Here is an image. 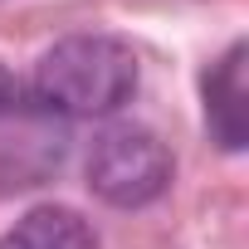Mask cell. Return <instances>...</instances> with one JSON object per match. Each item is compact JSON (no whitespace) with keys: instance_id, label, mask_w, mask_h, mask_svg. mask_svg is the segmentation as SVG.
<instances>
[{"instance_id":"obj_1","label":"cell","mask_w":249,"mask_h":249,"mask_svg":"<svg viewBox=\"0 0 249 249\" xmlns=\"http://www.w3.org/2000/svg\"><path fill=\"white\" fill-rule=\"evenodd\" d=\"M142 83L137 54L117 35H69L35 64V103L59 117H112Z\"/></svg>"},{"instance_id":"obj_2","label":"cell","mask_w":249,"mask_h":249,"mask_svg":"<svg viewBox=\"0 0 249 249\" xmlns=\"http://www.w3.org/2000/svg\"><path fill=\"white\" fill-rule=\"evenodd\" d=\"M83 176H88V191L103 205L142 210V205L166 196V186L176 176V157L142 122H107L88 147Z\"/></svg>"},{"instance_id":"obj_3","label":"cell","mask_w":249,"mask_h":249,"mask_svg":"<svg viewBox=\"0 0 249 249\" xmlns=\"http://www.w3.org/2000/svg\"><path fill=\"white\" fill-rule=\"evenodd\" d=\"M244 39H234L200 78V93H205V127L215 137V147L225 152H244L249 142V78H244Z\"/></svg>"},{"instance_id":"obj_4","label":"cell","mask_w":249,"mask_h":249,"mask_svg":"<svg viewBox=\"0 0 249 249\" xmlns=\"http://www.w3.org/2000/svg\"><path fill=\"white\" fill-rule=\"evenodd\" d=\"M0 249H98V230L73 205H35L0 234Z\"/></svg>"},{"instance_id":"obj_5","label":"cell","mask_w":249,"mask_h":249,"mask_svg":"<svg viewBox=\"0 0 249 249\" xmlns=\"http://www.w3.org/2000/svg\"><path fill=\"white\" fill-rule=\"evenodd\" d=\"M15 107H20V78H15L5 64H0V117L15 112Z\"/></svg>"}]
</instances>
